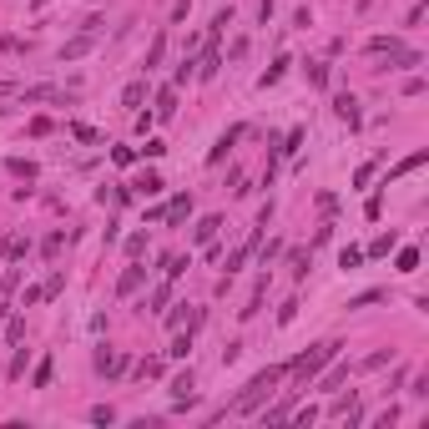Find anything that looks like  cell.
<instances>
[{
    "instance_id": "6da1fadb",
    "label": "cell",
    "mask_w": 429,
    "mask_h": 429,
    "mask_svg": "<svg viewBox=\"0 0 429 429\" xmlns=\"http://www.w3.org/2000/svg\"><path fill=\"white\" fill-rule=\"evenodd\" d=\"M283 379H288V363H273V369L253 374V379H248V389H243L238 399H232L227 409H218L212 419H227V414H253V409H257V404H263V399H268V394H273V389H278Z\"/></svg>"
},
{
    "instance_id": "7a4b0ae2",
    "label": "cell",
    "mask_w": 429,
    "mask_h": 429,
    "mask_svg": "<svg viewBox=\"0 0 429 429\" xmlns=\"http://www.w3.org/2000/svg\"><path fill=\"white\" fill-rule=\"evenodd\" d=\"M338 349H343V343H338V338H329V343H318V349H308L303 359H293V363H288V374H293V389L303 394L308 384H313V379H318V374H324L329 363L338 359Z\"/></svg>"
},
{
    "instance_id": "3957f363",
    "label": "cell",
    "mask_w": 429,
    "mask_h": 429,
    "mask_svg": "<svg viewBox=\"0 0 429 429\" xmlns=\"http://www.w3.org/2000/svg\"><path fill=\"white\" fill-rule=\"evenodd\" d=\"M333 116H338L343 126H359V121H363V112H359V96L338 91V96H333Z\"/></svg>"
},
{
    "instance_id": "277c9868",
    "label": "cell",
    "mask_w": 429,
    "mask_h": 429,
    "mask_svg": "<svg viewBox=\"0 0 429 429\" xmlns=\"http://www.w3.org/2000/svg\"><path fill=\"white\" fill-rule=\"evenodd\" d=\"M238 142H243V126H227V132H223L218 142H212V152H207V162L218 167V162H223V157H227V152H232V146H238Z\"/></svg>"
},
{
    "instance_id": "5b68a950",
    "label": "cell",
    "mask_w": 429,
    "mask_h": 429,
    "mask_svg": "<svg viewBox=\"0 0 429 429\" xmlns=\"http://www.w3.org/2000/svg\"><path fill=\"white\" fill-rule=\"evenodd\" d=\"M172 116H177V86H162L157 106H152V121H172Z\"/></svg>"
},
{
    "instance_id": "8992f818",
    "label": "cell",
    "mask_w": 429,
    "mask_h": 429,
    "mask_svg": "<svg viewBox=\"0 0 429 429\" xmlns=\"http://www.w3.org/2000/svg\"><path fill=\"white\" fill-rule=\"evenodd\" d=\"M96 374H106V379H116V374H126V359H121L116 349H101V354H96Z\"/></svg>"
},
{
    "instance_id": "52a82bcc",
    "label": "cell",
    "mask_w": 429,
    "mask_h": 429,
    "mask_svg": "<svg viewBox=\"0 0 429 429\" xmlns=\"http://www.w3.org/2000/svg\"><path fill=\"white\" fill-rule=\"evenodd\" d=\"M162 187H167V182H162V172H142V177L132 182V192H137V197H157Z\"/></svg>"
},
{
    "instance_id": "ba28073f",
    "label": "cell",
    "mask_w": 429,
    "mask_h": 429,
    "mask_svg": "<svg viewBox=\"0 0 429 429\" xmlns=\"http://www.w3.org/2000/svg\"><path fill=\"white\" fill-rule=\"evenodd\" d=\"M91 46H96V36L86 31V36H76V40H66V46H61V61H81V56L91 51Z\"/></svg>"
},
{
    "instance_id": "9c48e42d",
    "label": "cell",
    "mask_w": 429,
    "mask_h": 429,
    "mask_svg": "<svg viewBox=\"0 0 429 429\" xmlns=\"http://www.w3.org/2000/svg\"><path fill=\"white\" fill-rule=\"evenodd\" d=\"M6 172H10V177H20V182H36V177H40V167H36L31 157H10Z\"/></svg>"
},
{
    "instance_id": "30bf717a",
    "label": "cell",
    "mask_w": 429,
    "mask_h": 429,
    "mask_svg": "<svg viewBox=\"0 0 429 429\" xmlns=\"http://www.w3.org/2000/svg\"><path fill=\"white\" fill-rule=\"evenodd\" d=\"M142 278H146V268H126V273L116 278V298H132V293L142 288Z\"/></svg>"
},
{
    "instance_id": "8fae6325",
    "label": "cell",
    "mask_w": 429,
    "mask_h": 429,
    "mask_svg": "<svg viewBox=\"0 0 429 429\" xmlns=\"http://www.w3.org/2000/svg\"><path fill=\"white\" fill-rule=\"evenodd\" d=\"M394 248H399V232H394V227H389V232H379V238H374V243H369V253H363V257H389V253H394Z\"/></svg>"
},
{
    "instance_id": "7c38bea8",
    "label": "cell",
    "mask_w": 429,
    "mask_h": 429,
    "mask_svg": "<svg viewBox=\"0 0 429 429\" xmlns=\"http://www.w3.org/2000/svg\"><path fill=\"white\" fill-rule=\"evenodd\" d=\"M343 379H349V363H333V369H329L324 379H313V384H318V394H333Z\"/></svg>"
},
{
    "instance_id": "4fadbf2b",
    "label": "cell",
    "mask_w": 429,
    "mask_h": 429,
    "mask_svg": "<svg viewBox=\"0 0 429 429\" xmlns=\"http://www.w3.org/2000/svg\"><path fill=\"white\" fill-rule=\"evenodd\" d=\"M308 263H313V248H293L288 253V273L293 278H308Z\"/></svg>"
},
{
    "instance_id": "5bb4252c",
    "label": "cell",
    "mask_w": 429,
    "mask_h": 429,
    "mask_svg": "<svg viewBox=\"0 0 429 429\" xmlns=\"http://www.w3.org/2000/svg\"><path fill=\"white\" fill-rule=\"evenodd\" d=\"M293 399H298V389H288L283 399L273 404V409H263V419H268V424H278V419H288V414H293Z\"/></svg>"
},
{
    "instance_id": "9a60e30c",
    "label": "cell",
    "mask_w": 429,
    "mask_h": 429,
    "mask_svg": "<svg viewBox=\"0 0 429 429\" xmlns=\"http://www.w3.org/2000/svg\"><path fill=\"white\" fill-rule=\"evenodd\" d=\"M142 101H146V81H132L121 91V106H126V112H142Z\"/></svg>"
},
{
    "instance_id": "2e32d148",
    "label": "cell",
    "mask_w": 429,
    "mask_h": 429,
    "mask_svg": "<svg viewBox=\"0 0 429 429\" xmlns=\"http://www.w3.org/2000/svg\"><path fill=\"white\" fill-rule=\"evenodd\" d=\"M192 389H197V374L182 369L177 379H172V399H192Z\"/></svg>"
},
{
    "instance_id": "e0dca14e",
    "label": "cell",
    "mask_w": 429,
    "mask_h": 429,
    "mask_svg": "<svg viewBox=\"0 0 429 429\" xmlns=\"http://www.w3.org/2000/svg\"><path fill=\"white\" fill-rule=\"evenodd\" d=\"M218 227H223V218H202L197 227H192V243H212V238H218Z\"/></svg>"
},
{
    "instance_id": "ac0fdd59",
    "label": "cell",
    "mask_w": 429,
    "mask_h": 429,
    "mask_svg": "<svg viewBox=\"0 0 429 429\" xmlns=\"http://www.w3.org/2000/svg\"><path fill=\"white\" fill-rule=\"evenodd\" d=\"M363 51H369V56H394L399 40H394V36H369V46H363Z\"/></svg>"
},
{
    "instance_id": "d6986e66",
    "label": "cell",
    "mask_w": 429,
    "mask_h": 429,
    "mask_svg": "<svg viewBox=\"0 0 429 429\" xmlns=\"http://www.w3.org/2000/svg\"><path fill=\"white\" fill-rule=\"evenodd\" d=\"M162 56H167V31H157V36H152V46H146V71L162 66Z\"/></svg>"
},
{
    "instance_id": "ffe728a7",
    "label": "cell",
    "mask_w": 429,
    "mask_h": 429,
    "mask_svg": "<svg viewBox=\"0 0 429 429\" xmlns=\"http://www.w3.org/2000/svg\"><path fill=\"white\" fill-rule=\"evenodd\" d=\"M283 71H288V56H278L273 66H268L263 76H257V86H263V91H268V86H278V81H283Z\"/></svg>"
},
{
    "instance_id": "44dd1931",
    "label": "cell",
    "mask_w": 429,
    "mask_h": 429,
    "mask_svg": "<svg viewBox=\"0 0 429 429\" xmlns=\"http://www.w3.org/2000/svg\"><path fill=\"white\" fill-rule=\"evenodd\" d=\"M424 162H429V152H414V157H404V162H399V167L389 172V182H394V177H409V172H419Z\"/></svg>"
},
{
    "instance_id": "7402d4cb",
    "label": "cell",
    "mask_w": 429,
    "mask_h": 429,
    "mask_svg": "<svg viewBox=\"0 0 429 429\" xmlns=\"http://www.w3.org/2000/svg\"><path fill=\"white\" fill-rule=\"evenodd\" d=\"M308 86H318V91H329V66H324V61H308Z\"/></svg>"
},
{
    "instance_id": "603a6c76",
    "label": "cell",
    "mask_w": 429,
    "mask_h": 429,
    "mask_svg": "<svg viewBox=\"0 0 429 429\" xmlns=\"http://www.w3.org/2000/svg\"><path fill=\"white\" fill-rule=\"evenodd\" d=\"M218 66H223V56H218V46H207V56H202V66H197V76H202V81H212V76H218Z\"/></svg>"
},
{
    "instance_id": "cb8c5ba5",
    "label": "cell",
    "mask_w": 429,
    "mask_h": 429,
    "mask_svg": "<svg viewBox=\"0 0 429 429\" xmlns=\"http://www.w3.org/2000/svg\"><path fill=\"white\" fill-rule=\"evenodd\" d=\"M399 257H394V263H399V273H419V248H394Z\"/></svg>"
},
{
    "instance_id": "d4e9b609",
    "label": "cell",
    "mask_w": 429,
    "mask_h": 429,
    "mask_svg": "<svg viewBox=\"0 0 429 429\" xmlns=\"http://www.w3.org/2000/svg\"><path fill=\"white\" fill-rule=\"evenodd\" d=\"M187 212H192V192H187V197H172V207H167V223H182Z\"/></svg>"
},
{
    "instance_id": "484cf974",
    "label": "cell",
    "mask_w": 429,
    "mask_h": 429,
    "mask_svg": "<svg viewBox=\"0 0 429 429\" xmlns=\"http://www.w3.org/2000/svg\"><path fill=\"white\" fill-rule=\"evenodd\" d=\"M162 369H167L162 359H142V363H137V379H162Z\"/></svg>"
},
{
    "instance_id": "4316f807",
    "label": "cell",
    "mask_w": 429,
    "mask_h": 429,
    "mask_svg": "<svg viewBox=\"0 0 429 429\" xmlns=\"http://www.w3.org/2000/svg\"><path fill=\"white\" fill-rule=\"evenodd\" d=\"M86 419H91V424H116V409H112V404H91Z\"/></svg>"
},
{
    "instance_id": "83f0119b",
    "label": "cell",
    "mask_w": 429,
    "mask_h": 429,
    "mask_svg": "<svg viewBox=\"0 0 429 429\" xmlns=\"http://www.w3.org/2000/svg\"><path fill=\"white\" fill-rule=\"evenodd\" d=\"M187 349H192V329L172 338V349H167V354H172V359H187Z\"/></svg>"
},
{
    "instance_id": "f1b7e54d",
    "label": "cell",
    "mask_w": 429,
    "mask_h": 429,
    "mask_svg": "<svg viewBox=\"0 0 429 429\" xmlns=\"http://www.w3.org/2000/svg\"><path fill=\"white\" fill-rule=\"evenodd\" d=\"M61 248H66V238H61V232H51V238H46V243H40V253H46V257H51V263H56V257H61Z\"/></svg>"
},
{
    "instance_id": "f546056e",
    "label": "cell",
    "mask_w": 429,
    "mask_h": 429,
    "mask_svg": "<svg viewBox=\"0 0 429 429\" xmlns=\"http://www.w3.org/2000/svg\"><path fill=\"white\" fill-rule=\"evenodd\" d=\"M31 384H36V389H46V384H51V359H40V363H36V374H31Z\"/></svg>"
},
{
    "instance_id": "4dcf8cb0",
    "label": "cell",
    "mask_w": 429,
    "mask_h": 429,
    "mask_svg": "<svg viewBox=\"0 0 429 429\" xmlns=\"http://www.w3.org/2000/svg\"><path fill=\"white\" fill-rule=\"evenodd\" d=\"M363 263V248H343L338 253V268H359Z\"/></svg>"
},
{
    "instance_id": "1f68e13d",
    "label": "cell",
    "mask_w": 429,
    "mask_h": 429,
    "mask_svg": "<svg viewBox=\"0 0 429 429\" xmlns=\"http://www.w3.org/2000/svg\"><path fill=\"white\" fill-rule=\"evenodd\" d=\"M263 293H268V283H257V288H253V298H248V308H243V318H253L257 308H263Z\"/></svg>"
},
{
    "instance_id": "d6a6232c",
    "label": "cell",
    "mask_w": 429,
    "mask_h": 429,
    "mask_svg": "<svg viewBox=\"0 0 429 429\" xmlns=\"http://www.w3.org/2000/svg\"><path fill=\"white\" fill-rule=\"evenodd\" d=\"M374 172H379V162H363V167L354 172V182H359V187H369V182H374Z\"/></svg>"
},
{
    "instance_id": "836d02e7",
    "label": "cell",
    "mask_w": 429,
    "mask_h": 429,
    "mask_svg": "<svg viewBox=\"0 0 429 429\" xmlns=\"http://www.w3.org/2000/svg\"><path fill=\"white\" fill-rule=\"evenodd\" d=\"M318 212H324V218H333V212H338V197H333V192H318Z\"/></svg>"
},
{
    "instance_id": "e575fe53",
    "label": "cell",
    "mask_w": 429,
    "mask_h": 429,
    "mask_svg": "<svg viewBox=\"0 0 429 429\" xmlns=\"http://www.w3.org/2000/svg\"><path fill=\"white\" fill-rule=\"evenodd\" d=\"M379 298H384V293H379V288H369V293H359V298H349V308H369V303H379Z\"/></svg>"
},
{
    "instance_id": "d590c367",
    "label": "cell",
    "mask_w": 429,
    "mask_h": 429,
    "mask_svg": "<svg viewBox=\"0 0 429 429\" xmlns=\"http://www.w3.org/2000/svg\"><path fill=\"white\" fill-rule=\"evenodd\" d=\"M40 288H46V298H56L61 288H66V273H51V278H46V283H40Z\"/></svg>"
},
{
    "instance_id": "8d00e7d4",
    "label": "cell",
    "mask_w": 429,
    "mask_h": 429,
    "mask_svg": "<svg viewBox=\"0 0 429 429\" xmlns=\"http://www.w3.org/2000/svg\"><path fill=\"white\" fill-rule=\"evenodd\" d=\"M187 313H192V308H187V303H177V308L167 313V329H182V324H187Z\"/></svg>"
},
{
    "instance_id": "74e56055",
    "label": "cell",
    "mask_w": 429,
    "mask_h": 429,
    "mask_svg": "<svg viewBox=\"0 0 429 429\" xmlns=\"http://www.w3.org/2000/svg\"><path fill=\"white\" fill-rule=\"evenodd\" d=\"M298 146H303V126H293V132H288V142L278 146V152H298Z\"/></svg>"
},
{
    "instance_id": "f35d334b",
    "label": "cell",
    "mask_w": 429,
    "mask_h": 429,
    "mask_svg": "<svg viewBox=\"0 0 429 429\" xmlns=\"http://www.w3.org/2000/svg\"><path fill=\"white\" fill-rule=\"evenodd\" d=\"M389 359H394V354H384V349H379V354H369V359H363L359 369H384V363H389Z\"/></svg>"
},
{
    "instance_id": "ab89813d",
    "label": "cell",
    "mask_w": 429,
    "mask_h": 429,
    "mask_svg": "<svg viewBox=\"0 0 429 429\" xmlns=\"http://www.w3.org/2000/svg\"><path fill=\"white\" fill-rule=\"evenodd\" d=\"M112 162H116V167H132V162H137V152H132V146H116Z\"/></svg>"
},
{
    "instance_id": "60d3db41",
    "label": "cell",
    "mask_w": 429,
    "mask_h": 429,
    "mask_svg": "<svg viewBox=\"0 0 429 429\" xmlns=\"http://www.w3.org/2000/svg\"><path fill=\"white\" fill-rule=\"evenodd\" d=\"M126 253H132V257H142V253H146V238H142V232H132V238H126Z\"/></svg>"
},
{
    "instance_id": "b9f144b4",
    "label": "cell",
    "mask_w": 429,
    "mask_h": 429,
    "mask_svg": "<svg viewBox=\"0 0 429 429\" xmlns=\"http://www.w3.org/2000/svg\"><path fill=\"white\" fill-rule=\"evenodd\" d=\"M293 313H298V298H288V303L278 308V324H293Z\"/></svg>"
},
{
    "instance_id": "7bdbcfd3",
    "label": "cell",
    "mask_w": 429,
    "mask_h": 429,
    "mask_svg": "<svg viewBox=\"0 0 429 429\" xmlns=\"http://www.w3.org/2000/svg\"><path fill=\"white\" fill-rule=\"evenodd\" d=\"M71 137H76V142H96V132H91L86 121H76V126H71Z\"/></svg>"
},
{
    "instance_id": "ee69618b",
    "label": "cell",
    "mask_w": 429,
    "mask_h": 429,
    "mask_svg": "<svg viewBox=\"0 0 429 429\" xmlns=\"http://www.w3.org/2000/svg\"><path fill=\"white\" fill-rule=\"evenodd\" d=\"M20 333H26V324H20V318H10V324H6V338H10V343H20Z\"/></svg>"
},
{
    "instance_id": "f6af8a7d",
    "label": "cell",
    "mask_w": 429,
    "mask_h": 429,
    "mask_svg": "<svg viewBox=\"0 0 429 429\" xmlns=\"http://www.w3.org/2000/svg\"><path fill=\"white\" fill-rule=\"evenodd\" d=\"M409 394H414V399H429V374H419V379H414V389H409Z\"/></svg>"
},
{
    "instance_id": "bcb514c9",
    "label": "cell",
    "mask_w": 429,
    "mask_h": 429,
    "mask_svg": "<svg viewBox=\"0 0 429 429\" xmlns=\"http://www.w3.org/2000/svg\"><path fill=\"white\" fill-rule=\"evenodd\" d=\"M187 10H192V0H177V6H172V20H187Z\"/></svg>"
},
{
    "instance_id": "7dc6e473",
    "label": "cell",
    "mask_w": 429,
    "mask_h": 429,
    "mask_svg": "<svg viewBox=\"0 0 429 429\" xmlns=\"http://www.w3.org/2000/svg\"><path fill=\"white\" fill-rule=\"evenodd\" d=\"M31 6H46V0H31Z\"/></svg>"
}]
</instances>
